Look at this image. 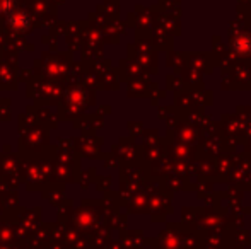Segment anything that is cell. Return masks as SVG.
<instances>
[{"instance_id": "6da1fadb", "label": "cell", "mask_w": 251, "mask_h": 249, "mask_svg": "<svg viewBox=\"0 0 251 249\" xmlns=\"http://www.w3.org/2000/svg\"><path fill=\"white\" fill-rule=\"evenodd\" d=\"M9 23L12 24V27L23 29V27H26L27 19H26V16H24L23 12H19V10H14V12L9 14Z\"/></svg>"}]
</instances>
